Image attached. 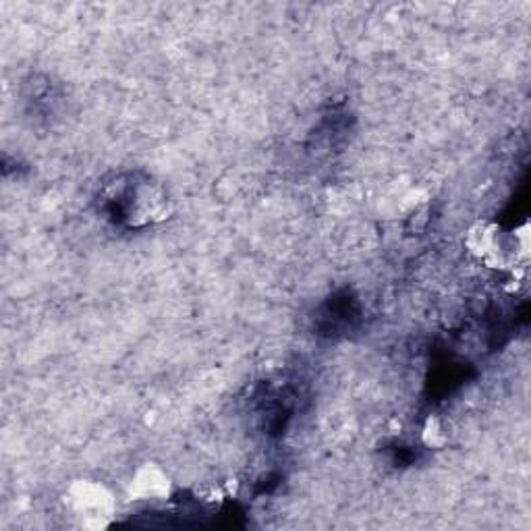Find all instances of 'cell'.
Segmentation results:
<instances>
[{"label": "cell", "instance_id": "6da1fadb", "mask_svg": "<svg viewBox=\"0 0 531 531\" xmlns=\"http://www.w3.org/2000/svg\"><path fill=\"white\" fill-rule=\"evenodd\" d=\"M121 191L115 195V206L121 212V220L129 227H146L169 218L171 200L166 191L152 181L150 177L137 179L129 177L127 181L117 183Z\"/></svg>", "mask_w": 531, "mask_h": 531}, {"label": "cell", "instance_id": "7a4b0ae2", "mask_svg": "<svg viewBox=\"0 0 531 531\" xmlns=\"http://www.w3.org/2000/svg\"><path fill=\"white\" fill-rule=\"evenodd\" d=\"M67 502L73 515L92 529L106 527L117 511L115 496L106 486L92 480L73 482L67 492Z\"/></svg>", "mask_w": 531, "mask_h": 531}, {"label": "cell", "instance_id": "3957f363", "mask_svg": "<svg viewBox=\"0 0 531 531\" xmlns=\"http://www.w3.org/2000/svg\"><path fill=\"white\" fill-rule=\"evenodd\" d=\"M467 247L473 256H478L488 266H502L509 256V249L500 237V231L490 225L473 227L467 235Z\"/></svg>", "mask_w": 531, "mask_h": 531}, {"label": "cell", "instance_id": "277c9868", "mask_svg": "<svg viewBox=\"0 0 531 531\" xmlns=\"http://www.w3.org/2000/svg\"><path fill=\"white\" fill-rule=\"evenodd\" d=\"M129 496L133 500H166L171 496V480L158 465L146 463L133 475Z\"/></svg>", "mask_w": 531, "mask_h": 531}, {"label": "cell", "instance_id": "5b68a950", "mask_svg": "<svg viewBox=\"0 0 531 531\" xmlns=\"http://www.w3.org/2000/svg\"><path fill=\"white\" fill-rule=\"evenodd\" d=\"M424 442L432 446V449H440V446L446 444V434L438 417H428V422L424 426Z\"/></svg>", "mask_w": 531, "mask_h": 531}]
</instances>
